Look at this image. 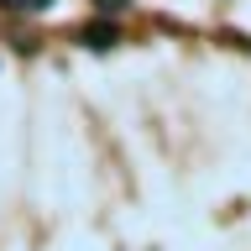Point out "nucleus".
<instances>
[{
	"label": "nucleus",
	"instance_id": "obj_3",
	"mask_svg": "<svg viewBox=\"0 0 251 251\" xmlns=\"http://www.w3.org/2000/svg\"><path fill=\"white\" fill-rule=\"evenodd\" d=\"M0 5H5V11H47L52 0H0Z\"/></svg>",
	"mask_w": 251,
	"mask_h": 251
},
{
	"label": "nucleus",
	"instance_id": "obj_2",
	"mask_svg": "<svg viewBox=\"0 0 251 251\" xmlns=\"http://www.w3.org/2000/svg\"><path fill=\"white\" fill-rule=\"evenodd\" d=\"M100 16H121V11H131V0H89Z\"/></svg>",
	"mask_w": 251,
	"mask_h": 251
},
{
	"label": "nucleus",
	"instance_id": "obj_1",
	"mask_svg": "<svg viewBox=\"0 0 251 251\" xmlns=\"http://www.w3.org/2000/svg\"><path fill=\"white\" fill-rule=\"evenodd\" d=\"M78 42H84V47H94V52H105V47H115V42H121V26H115V21H94V26H84V31H78Z\"/></svg>",
	"mask_w": 251,
	"mask_h": 251
}]
</instances>
